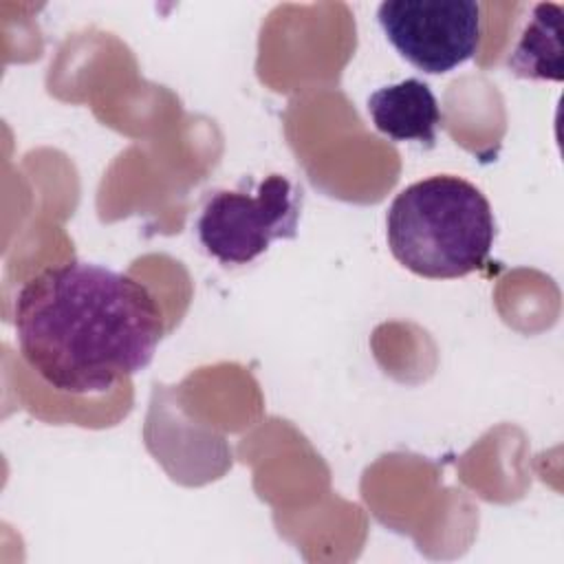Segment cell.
Instances as JSON below:
<instances>
[{"label": "cell", "instance_id": "cell-5", "mask_svg": "<svg viewBox=\"0 0 564 564\" xmlns=\"http://www.w3.org/2000/svg\"><path fill=\"white\" fill-rule=\"evenodd\" d=\"M368 115L388 139L425 145H434L436 128L443 121L432 88L416 77L375 90L368 97Z\"/></svg>", "mask_w": 564, "mask_h": 564}, {"label": "cell", "instance_id": "cell-6", "mask_svg": "<svg viewBox=\"0 0 564 564\" xmlns=\"http://www.w3.org/2000/svg\"><path fill=\"white\" fill-rule=\"evenodd\" d=\"M562 7L535 4L507 66L527 79H562Z\"/></svg>", "mask_w": 564, "mask_h": 564}, {"label": "cell", "instance_id": "cell-1", "mask_svg": "<svg viewBox=\"0 0 564 564\" xmlns=\"http://www.w3.org/2000/svg\"><path fill=\"white\" fill-rule=\"evenodd\" d=\"M13 328L24 361L51 388L95 394L152 361L163 317L132 275L68 260L20 286Z\"/></svg>", "mask_w": 564, "mask_h": 564}, {"label": "cell", "instance_id": "cell-3", "mask_svg": "<svg viewBox=\"0 0 564 564\" xmlns=\"http://www.w3.org/2000/svg\"><path fill=\"white\" fill-rule=\"evenodd\" d=\"M302 189L284 174H269L258 185L245 178L236 189L207 194L196 218V234L209 256L223 264H249L273 240L295 238Z\"/></svg>", "mask_w": 564, "mask_h": 564}, {"label": "cell", "instance_id": "cell-2", "mask_svg": "<svg viewBox=\"0 0 564 564\" xmlns=\"http://www.w3.org/2000/svg\"><path fill=\"white\" fill-rule=\"evenodd\" d=\"M392 256L414 275L454 280L480 269L496 238L487 196L454 174H434L401 189L388 207Z\"/></svg>", "mask_w": 564, "mask_h": 564}, {"label": "cell", "instance_id": "cell-4", "mask_svg": "<svg viewBox=\"0 0 564 564\" xmlns=\"http://www.w3.org/2000/svg\"><path fill=\"white\" fill-rule=\"evenodd\" d=\"M377 20L397 53L430 75L465 64L480 44V4L474 0H386Z\"/></svg>", "mask_w": 564, "mask_h": 564}]
</instances>
